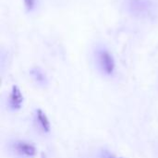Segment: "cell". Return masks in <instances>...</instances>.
Returning <instances> with one entry per match:
<instances>
[{
	"instance_id": "3957f363",
	"label": "cell",
	"mask_w": 158,
	"mask_h": 158,
	"mask_svg": "<svg viewBox=\"0 0 158 158\" xmlns=\"http://www.w3.org/2000/svg\"><path fill=\"white\" fill-rule=\"evenodd\" d=\"M23 104V95L19 88L16 85L12 87L11 93L8 97V106L12 110H19Z\"/></svg>"
},
{
	"instance_id": "5b68a950",
	"label": "cell",
	"mask_w": 158,
	"mask_h": 158,
	"mask_svg": "<svg viewBox=\"0 0 158 158\" xmlns=\"http://www.w3.org/2000/svg\"><path fill=\"white\" fill-rule=\"evenodd\" d=\"M31 74L35 77V79H36L38 81H43L44 80V74H43L40 70H38V69L32 70V71H31Z\"/></svg>"
},
{
	"instance_id": "7a4b0ae2",
	"label": "cell",
	"mask_w": 158,
	"mask_h": 158,
	"mask_svg": "<svg viewBox=\"0 0 158 158\" xmlns=\"http://www.w3.org/2000/svg\"><path fill=\"white\" fill-rule=\"evenodd\" d=\"M13 151L24 157H33L36 155V148L30 143L24 141H17L12 144Z\"/></svg>"
},
{
	"instance_id": "277c9868",
	"label": "cell",
	"mask_w": 158,
	"mask_h": 158,
	"mask_svg": "<svg viewBox=\"0 0 158 158\" xmlns=\"http://www.w3.org/2000/svg\"><path fill=\"white\" fill-rule=\"evenodd\" d=\"M36 120H37L39 126L41 127V129L44 132H48L50 131V128H51L50 121L43 110H41V109L36 110Z\"/></svg>"
},
{
	"instance_id": "8992f818",
	"label": "cell",
	"mask_w": 158,
	"mask_h": 158,
	"mask_svg": "<svg viewBox=\"0 0 158 158\" xmlns=\"http://www.w3.org/2000/svg\"><path fill=\"white\" fill-rule=\"evenodd\" d=\"M24 4H25V6H26L27 10L28 11H31L34 7L35 0H24Z\"/></svg>"
},
{
	"instance_id": "6da1fadb",
	"label": "cell",
	"mask_w": 158,
	"mask_h": 158,
	"mask_svg": "<svg viewBox=\"0 0 158 158\" xmlns=\"http://www.w3.org/2000/svg\"><path fill=\"white\" fill-rule=\"evenodd\" d=\"M97 59L98 63L102 69V70L107 74L110 75L114 72L115 69V61L113 56L108 53V51L101 49L97 51Z\"/></svg>"
}]
</instances>
